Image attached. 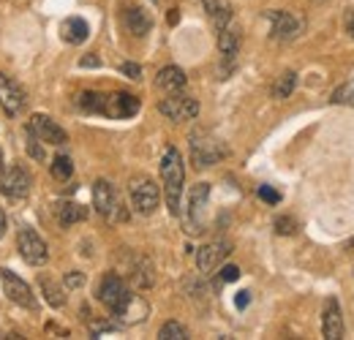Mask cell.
<instances>
[{
    "mask_svg": "<svg viewBox=\"0 0 354 340\" xmlns=\"http://www.w3.org/2000/svg\"><path fill=\"white\" fill-rule=\"evenodd\" d=\"M229 251H232L229 240H213V243L202 245L199 254H196V267H199V272H205V275L216 272V270L221 267L223 258L229 256Z\"/></svg>",
    "mask_w": 354,
    "mask_h": 340,
    "instance_id": "5bb4252c",
    "label": "cell"
},
{
    "mask_svg": "<svg viewBox=\"0 0 354 340\" xmlns=\"http://www.w3.org/2000/svg\"><path fill=\"white\" fill-rule=\"evenodd\" d=\"M158 338L161 340H185L188 338V330H185L180 321H167V324L158 330Z\"/></svg>",
    "mask_w": 354,
    "mask_h": 340,
    "instance_id": "4316f807",
    "label": "cell"
},
{
    "mask_svg": "<svg viewBox=\"0 0 354 340\" xmlns=\"http://www.w3.org/2000/svg\"><path fill=\"white\" fill-rule=\"evenodd\" d=\"M265 17L270 19V33L275 41H295L306 28V22L289 11H267Z\"/></svg>",
    "mask_w": 354,
    "mask_h": 340,
    "instance_id": "30bf717a",
    "label": "cell"
},
{
    "mask_svg": "<svg viewBox=\"0 0 354 340\" xmlns=\"http://www.w3.org/2000/svg\"><path fill=\"white\" fill-rule=\"evenodd\" d=\"M295 85H297V74L295 71H283L272 85V98H289L295 93Z\"/></svg>",
    "mask_w": 354,
    "mask_h": 340,
    "instance_id": "d4e9b609",
    "label": "cell"
},
{
    "mask_svg": "<svg viewBox=\"0 0 354 340\" xmlns=\"http://www.w3.org/2000/svg\"><path fill=\"white\" fill-rule=\"evenodd\" d=\"M188 144H191V161H194L196 169H207V167H213V164L226 158L223 142L216 139L213 133H207V131H194Z\"/></svg>",
    "mask_w": 354,
    "mask_h": 340,
    "instance_id": "277c9868",
    "label": "cell"
},
{
    "mask_svg": "<svg viewBox=\"0 0 354 340\" xmlns=\"http://www.w3.org/2000/svg\"><path fill=\"white\" fill-rule=\"evenodd\" d=\"M322 335L327 340L344 338V316H341V305H338L335 297H330L327 305H324V313H322Z\"/></svg>",
    "mask_w": 354,
    "mask_h": 340,
    "instance_id": "2e32d148",
    "label": "cell"
},
{
    "mask_svg": "<svg viewBox=\"0 0 354 340\" xmlns=\"http://www.w3.org/2000/svg\"><path fill=\"white\" fill-rule=\"evenodd\" d=\"M120 74H126L129 79H142V68L136 63H120Z\"/></svg>",
    "mask_w": 354,
    "mask_h": 340,
    "instance_id": "836d02e7",
    "label": "cell"
},
{
    "mask_svg": "<svg viewBox=\"0 0 354 340\" xmlns=\"http://www.w3.org/2000/svg\"><path fill=\"white\" fill-rule=\"evenodd\" d=\"M30 185H33L30 171L25 169L22 164H14V167L3 169V174H0V193L8 196V199H25L30 193Z\"/></svg>",
    "mask_w": 354,
    "mask_h": 340,
    "instance_id": "ba28073f",
    "label": "cell"
},
{
    "mask_svg": "<svg viewBox=\"0 0 354 340\" xmlns=\"http://www.w3.org/2000/svg\"><path fill=\"white\" fill-rule=\"evenodd\" d=\"M248 302H251V292H240L237 297H234V305L243 310V308H248Z\"/></svg>",
    "mask_w": 354,
    "mask_h": 340,
    "instance_id": "74e56055",
    "label": "cell"
},
{
    "mask_svg": "<svg viewBox=\"0 0 354 340\" xmlns=\"http://www.w3.org/2000/svg\"><path fill=\"white\" fill-rule=\"evenodd\" d=\"M188 82V77H185V71L183 68H177V66H167V68H161L158 71V77H156V85L161 87L164 93H180L183 87Z\"/></svg>",
    "mask_w": 354,
    "mask_h": 340,
    "instance_id": "ac0fdd59",
    "label": "cell"
},
{
    "mask_svg": "<svg viewBox=\"0 0 354 340\" xmlns=\"http://www.w3.org/2000/svg\"><path fill=\"white\" fill-rule=\"evenodd\" d=\"M333 104H349V106H354V82H346V85L338 87L333 93Z\"/></svg>",
    "mask_w": 354,
    "mask_h": 340,
    "instance_id": "f1b7e54d",
    "label": "cell"
},
{
    "mask_svg": "<svg viewBox=\"0 0 354 340\" xmlns=\"http://www.w3.org/2000/svg\"><path fill=\"white\" fill-rule=\"evenodd\" d=\"M93 205L98 215H104L109 223H123L129 220V210L118 193V188L109 182V180H95L93 182Z\"/></svg>",
    "mask_w": 354,
    "mask_h": 340,
    "instance_id": "3957f363",
    "label": "cell"
},
{
    "mask_svg": "<svg viewBox=\"0 0 354 340\" xmlns=\"http://www.w3.org/2000/svg\"><path fill=\"white\" fill-rule=\"evenodd\" d=\"M60 33H63V41L85 44L90 36V25L82 19V17H68V19L60 25Z\"/></svg>",
    "mask_w": 354,
    "mask_h": 340,
    "instance_id": "d6986e66",
    "label": "cell"
},
{
    "mask_svg": "<svg viewBox=\"0 0 354 340\" xmlns=\"http://www.w3.org/2000/svg\"><path fill=\"white\" fill-rule=\"evenodd\" d=\"M346 30L352 33V39H354V14H352V17H349V22H346Z\"/></svg>",
    "mask_w": 354,
    "mask_h": 340,
    "instance_id": "60d3db41",
    "label": "cell"
},
{
    "mask_svg": "<svg viewBox=\"0 0 354 340\" xmlns=\"http://www.w3.org/2000/svg\"><path fill=\"white\" fill-rule=\"evenodd\" d=\"M126 28L133 36H147L153 30V17L139 6H129L126 8Z\"/></svg>",
    "mask_w": 354,
    "mask_h": 340,
    "instance_id": "e0dca14e",
    "label": "cell"
},
{
    "mask_svg": "<svg viewBox=\"0 0 354 340\" xmlns=\"http://www.w3.org/2000/svg\"><path fill=\"white\" fill-rule=\"evenodd\" d=\"M3 169H6V158H3V147H0V174H3Z\"/></svg>",
    "mask_w": 354,
    "mask_h": 340,
    "instance_id": "b9f144b4",
    "label": "cell"
},
{
    "mask_svg": "<svg viewBox=\"0 0 354 340\" xmlns=\"http://www.w3.org/2000/svg\"><path fill=\"white\" fill-rule=\"evenodd\" d=\"M98 302L112 313V316H118V319H123V321H142L145 316H147V305H145V299H139L136 294H131V289L126 286V281L120 278V275H115V272H109V275H104V281H101V286H98Z\"/></svg>",
    "mask_w": 354,
    "mask_h": 340,
    "instance_id": "6da1fadb",
    "label": "cell"
},
{
    "mask_svg": "<svg viewBox=\"0 0 354 340\" xmlns=\"http://www.w3.org/2000/svg\"><path fill=\"white\" fill-rule=\"evenodd\" d=\"M158 112L175 123L183 120H194L199 115V101L191 98V95H183V93H169V98H164L158 104Z\"/></svg>",
    "mask_w": 354,
    "mask_h": 340,
    "instance_id": "9c48e42d",
    "label": "cell"
},
{
    "mask_svg": "<svg viewBox=\"0 0 354 340\" xmlns=\"http://www.w3.org/2000/svg\"><path fill=\"white\" fill-rule=\"evenodd\" d=\"M207 199H210V185L196 182L188 191V210H185V232L188 234H202L205 232V215H207Z\"/></svg>",
    "mask_w": 354,
    "mask_h": 340,
    "instance_id": "5b68a950",
    "label": "cell"
},
{
    "mask_svg": "<svg viewBox=\"0 0 354 340\" xmlns=\"http://www.w3.org/2000/svg\"><path fill=\"white\" fill-rule=\"evenodd\" d=\"M0 283H3V292H6V297L11 299L14 305H19V308H28V310H39V302H36V294H33V289L19 278V275H14L11 270H0Z\"/></svg>",
    "mask_w": 354,
    "mask_h": 340,
    "instance_id": "52a82bcc",
    "label": "cell"
},
{
    "mask_svg": "<svg viewBox=\"0 0 354 340\" xmlns=\"http://www.w3.org/2000/svg\"><path fill=\"white\" fill-rule=\"evenodd\" d=\"M161 180H164V196L167 207L172 215H180V199H183V182H185V169H183V155L177 147H167L161 158Z\"/></svg>",
    "mask_w": 354,
    "mask_h": 340,
    "instance_id": "7a4b0ae2",
    "label": "cell"
},
{
    "mask_svg": "<svg viewBox=\"0 0 354 340\" xmlns=\"http://www.w3.org/2000/svg\"><path fill=\"white\" fill-rule=\"evenodd\" d=\"M39 289H41V294H44V299L49 302V305H52V308H63V305H66L63 286H60V283H55L52 278L41 275V278H39Z\"/></svg>",
    "mask_w": 354,
    "mask_h": 340,
    "instance_id": "cb8c5ba5",
    "label": "cell"
},
{
    "mask_svg": "<svg viewBox=\"0 0 354 340\" xmlns=\"http://www.w3.org/2000/svg\"><path fill=\"white\" fill-rule=\"evenodd\" d=\"M275 232L278 234H295L297 232V220L289 218V215H281V218H275Z\"/></svg>",
    "mask_w": 354,
    "mask_h": 340,
    "instance_id": "f546056e",
    "label": "cell"
},
{
    "mask_svg": "<svg viewBox=\"0 0 354 340\" xmlns=\"http://www.w3.org/2000/svg\"><path fill=\"white\" fill-rule=\"evenodd\" d=\"M349 248H354V240H352V243H349Z\"/></svg>",
    "mask_w": 354,
    "mask_h": 340,
    "instance_id": "7bdbcfd3",
    "label": "cell"
},
{
    "mask_svg": "<svg viewBox=\"0 0 354 340\" xmlns=\"http://www.w3.org/2000/svg\"><path fill=\"white\" fill-rule=\"evenodd\" d=\"M177 19H180V14H177V8L169 11V25H177Z\"/></svg>",
    "mask_w": 354,
    "mask_h": 340,
    "instance_id": "f35d334b",
    "label": "cell"
},
{
    "mask_svg": "<svg viewBox=\"0 0 354 340\" xmlns=\"http://www.w3.org/2000/svg\"><path fill=\"white\" fill-rule=\"evenodd\" d=\"M71 174H74V164H71L68 155H57V158L52 161V177H55V180H68Z\"/></svg>",
    "mask_w": 354,
    "mask_h": 340,
    "instance_id": "83f0119b",
    "label": "cell"
},
{
    "mask_svg": "<svg viewBox=\"0 0 354 340\" xmlns=\"http://www.w3.org/2000/svg\"><path fill=\"white\" fill-rule=\"evenodd\" d=\"M80 109L82 112H90V115H101L104 109V93H93V90H85L80 98H77Z\"/></svg>",
    "mask_w": 354,
    "mask_h": 340,
    "instance_id": "484cf974",
    "label": "cell"
},
{
    "mask_svg": "<svg viewBox=\"0 0 354 340\" xmlns=\"http://www.w3.org/2000/svg\"><path fill=\"white\" fill-rule=\"evenodd\" d=\"M139 112V98L131 93H112V95H104V109L101 115L112 117V120H126L133 117Z\"/></svg>",
    "mask_w": 354,
    "mask_h": 340,
    "instance_id": "7c38bea8",
    "label": "cell"
},
{
    "mask_svg": "<svg viewBox=\"0 0 354 340\" xmlns=\"http://www.w3.org/2000/svg\"><path fill=\"white\" fill-rule=\"evenodd\" d=\"M66 286H68V289H82V286H85V272L71 270V272L66 275Z\"/></svg>",
    "mask_w": 354,
    "mask_h": 340,
    "instance_id": "1f68e13d",
    "label": "cell"
},
{
    "mask_svg": "<svg viewBox=\"0 0 354 340\" xmlns=\"http://www.w3.org/2000/svg\"><path fill=\"white\" fill-rule=\"evenodd\" d=\"M80 66H82V68H98V66H101V60H98L95 55H85V57L80 60Z\"/></svg>",
    "mask_w": 354,
    "mask_h": 340,
    "instance_id": "8d00e7d4",
    "label": "cell"
},
{
    "mask_svg": "<svg viewBox=\"0 0 354 340\" xmlns=\"http://www.w3.org/2000/svg\"><path fill=\"white\" fill-rule=\"evenodd\" d=\"M205 3V11L210 14V19H213V25H216V30H221L226 28L229 22H232V6L226 3V0H202Z\"/></svg>",
    "mask_w": 354,
    "mask_h": 340,
    "instance_id": "603a6c76",
    "label": "cell"
},
{
    "mask_svg": "<svg viewBox=\"0 0 354 340\" xmlns=\"http://www.w3.org/2000/svg\"><path fill=\"white\" fill-rule=\"evenodd\" d=\"M240 278V267H234V264H226L221 270V283H232V281H237Z\"/></svg>",
    "mask_w": 354,
    "mask_h": 340,
    "instance_id": "d6a6232c",
    "label": "cell"
},
{
    "mask_svg": "<svg viewBox=\"0 0 354 340\" xmlns=\"http://www.w3.org/2000/svg\"><path fill=\"white\" fill-rule=\"evenodd\" d=\"M3 234H6V213L0 210V237H3Z\"/></svg>",
    "mask_w": 354,
    "mask_h": 340,
    "instance_id": "ab89813d",
    "label": "cell"
},
{
    "mask_svg": "<svg viewBox=\"0 0 354 340\" xmlns=\"http://www.w3.org/2000/svg\"><path fill=\"white\" fill-rule=\"evenodd\" d=\"M28 133L36 136L39 142H46V144H60L63 147L68 142V133L57 126L55 120H49L46 115H33V120L28 126Z\"/></svg>",
    "mask_w": 354,
    "mask_h": 340,
    "instance_id": "9a60e30c",
    "label": "cell"
},
{
    "mask_svg": "<svg viewBox=\"0 0 354 340\" xmlns=\"http://www.w3.org/2000/svg\"><path fill=\"white\" fill-rule=\"evenodd\" d=\"M259 199L267 202V205H278L281 202V193L275 188H270V185H259Z\"/></svg>",
    "mask_w": 354,
    "mask_h": 340,
    "instance_id": "4dcf8cb0",
    "label": "cell"
},
{
    "mask_svg": "<svg viewBox=\"0 0 354 340\" xmlns=\"http://www.w3.org/2000/svg\"><path fill=\"white\" fill-rule=\"evenodd\" d=\"M28 104V95L17 79H11L8 74H0V106L6 109V115H19Z\"/></svg>",
    "mask_w": 354,
    "mask_h": 340,
    "instance_id": "4fadbf2b",
    "label": "cell"
},
{
    "mask_svg": "<svg viewBox=\"0 0 354 340\" xmlns=\"http://www.w3.org/2000/svg\"><path fill=\"white\" fill-rule=\"evenodd\" d=\"M218 49L226 60H234L237 57V49H240V28L237 25H226L218 30Z\"/></svg>",
    "mask_w": 354,
    "mask_h": 340,
    "instance_id": "ffe728a7",
    "label": "cell"
},
{
    "mask_svg": "<svg viewBox=\"0 0 354 340\" xmlns=\"http://www.w3.org/2000/svg\"><path fill=\"white\" fill-rule=\"evenodd\" d=\"M153 3H158V0H153Z\"/></svg>",
    "mask_w": 354,
    "mask_h": 340,
    "instance_id": "ee69618b",
    "label": "cell"
},
{
    "mask_svg": "<svg viewBox=\"0 0 354 340\" xmlns=\"http://www.w3.org/2000/svg\"><path fill=\"white\" fill-rule=\"evenodd\" d=\"M118 327L115 324H106V321H98V324H90V335H101V332H115Z\"/></svg>",
    "mask_w": 354,
    "mask_h": 340,
    "instance_id": "d590c367",
    "label": "cell"
},
{
    "mask_svg": "<svg viewBox=\"0 0 354 340\" xmlns=\"http://www.w3.org/2000/svg\"><path fill=\"white\" fill-rule=\"evenodd\" d=\"M129 278H131L133 286L150 289V286H153V264H150L145 256H136L133 264L129 267Z\"/></svg>",
    "mask_w": 354,
    "mask_h": 340,
    "instance_id": "44dd1931",
    "label": "cell"
},
{
    "mask_svg": "<svg viewBox=\"0 0 354 340\" xmlns=\"http://www.w3.org/2000/svg\"><path fill=\"white\" fill-rule=\"evenodd\" d=\"M129 193H131V205L139 215H153L158 210V202H161V188L150 180V177H133L131 185H129Z\"/></svg>",
    "mask_w": 354,
    "mask_h": 340,
    "instance_id": "8992f818",
    "label": "cell"
},
{
    "mask_svg": "<svg viewBox=\"0 0 354 340\" xmlns=\"http://www.w3.org/2000/svg\"><path fill=\"white\" fill-rule=\"evenodd\" d=\"M55 215H57L60 226H74L88 218V207H82L77 202H60V205H55Z\"/></svg>",
    "mask_w": 354,
    "mask_h": 340,
    "instance_id": "7402d4cb",
    "label": "cell"
},
{
    "mask_svg": "<svg viewBox=\"0 0 354 340\" xmlns=\"http://www.w3.org/2000/svg\"><path fill=\"white\" fill-rule=\"evenodd\" d=\"M17 251H19V256L28 264H33V267H41V264H46V258H49L46 243L33 229H28V226H22L19 234H17Z\"/></svg>",
    "mask_w": 354,
    "mask_h": 340,
    "instance_id": "8fae6325",
    "label": "cell"
},
{
    "mask_svg": "<svg viewBox=\"0 0 354 340\" xmlns=\"http://www.w3.org/2000/svg\"><path fill=\"white\" fill-rule=\"evenodd\" d=\"M28 153H30L36 161H44V150H41V144H39L36 136H30V142H28Z\"/></svg>",
    "mask_w": 354,
    "mask_h": 340,
    "instance_id": "e575fe53",
    "label": "cell"
}]
</instances>
